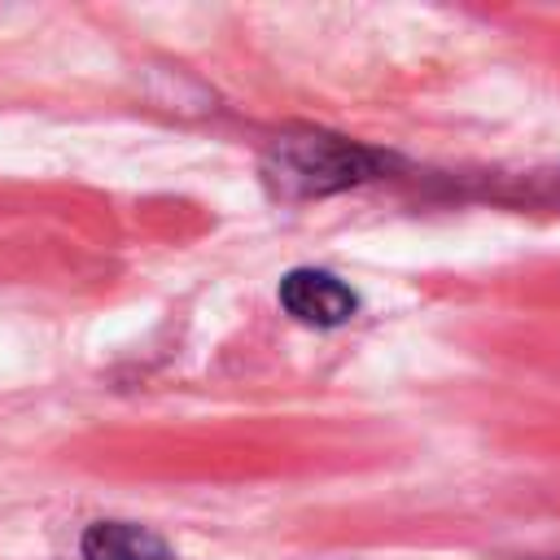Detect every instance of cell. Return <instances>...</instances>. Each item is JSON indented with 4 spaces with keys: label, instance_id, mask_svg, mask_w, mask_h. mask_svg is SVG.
Listing matches in <instances>:
<instances>
[{
    "label": "cell",
    "instance_id": "7a4b0ae2",
    "mask_svg": "<svg viewBox=\"0 0 560 560\" xmlns=\"http://www.w3.org/2000/svg\"><path fill=\"white\" fill-rule=\"evenodd\" d=\"M280 306L311 328H337L346 319H354L359 298L346 280H337L332 271H315V267H298L280 280Z\"/></svg>",
    "mask_w": 560,
    "mask_h": 560
},
{
    "label": "cell",
    "instance_id": "6da1fadb",
    "mask_svg": "<svg viewBox=\"0 0 560 560\" xmlns=\"http://www.w3.org/2000/svg\"><path fill=\"white\" fill-rule=\"evenodd\" d=\"M381 153L328 131H284L262 153V175L284 197H324L381 175Z\"/></svg>",
    "mask_w": 560,
    "mask_h": 560
},
{
    "label": "cell",
    "instance_id": "3957f363",
    "mask_svg": "<svg viewBox=\"0 0 560 560\" xmlns=\"http://www.w3.org/2000/svg\"><path fill=\"white\" fill-rule=\"evenodd\" d=\"M83 560H175L171 547L131 521H96L83 534Z\"/></svg>",
    "mask_w": 560,
    "mask_h": 560
}]
</instances>
